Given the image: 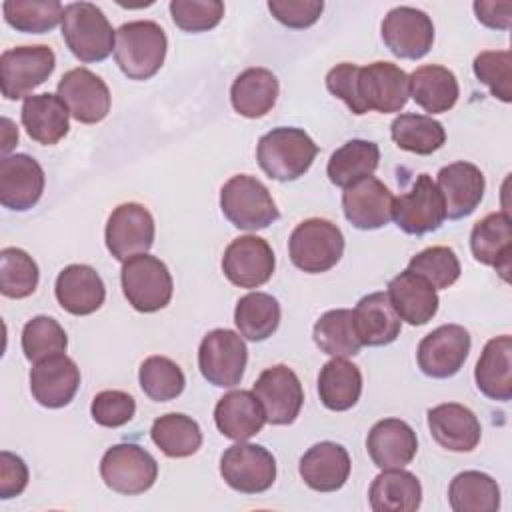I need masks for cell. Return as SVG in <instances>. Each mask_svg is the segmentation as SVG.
Returning a JSON list of instances; mask_svg holds the SVG:
<instances>
[{
  "instance_id": "cell-19",
  "label": "cell",
  "mask_w": 512,
  "mask_h": 512,
  "mask_svg": "<svg viewBox=\"0 0 512 512\" xmlns=\"http://www.w3.org/2000/svg\"><path fill=\"white\" fill-rule=\"evenodd\" d=\"M394 196L384 182L366 176L342 192V210L346 220L358 230H376L392 220Z\"/></svg>"
},
{
  "instance_id": "cell-12",
  "label": "cell",
  "mask_w": 512,
  "mask_h": 512,
  "mask_svg": "<svg viewBox=\"0 0 512 512\" xmlns=\"http://www.w3.org/2000/svg\"><path fill=\"white\" fill-rule=\"evenodd\" d=\"M392 218L402 232L412 236H424L438 230L446 212L436 182L428 174H418L412 188L394 198Z\"/></svg>"
},
{
  "instance_id": "cell-17",
  "label": "cell",
  "mask_w": 512,
  "mask_h": 512,
  "mask_svg": "<svg viewBox=\"0 0 512 512\" xmlns=\"http://www.w3.org/2000/svg\"><path fill=\"white\" fill-rule=\"evenodd\" d=\"M274 252L270 244L254 234L234 238L222 256L224 276L240 288H258L274 274Z\"/></svg>"
},
{
  "instance_id": "cell-2",
  "label": "cell",
  "mask_w": 512,
  "mask_h": 512,
  "mask_svg": "<svg viewBox=\"0 0 512 512\" xmlns=\"http://www.w3.org/2000/svg\"><path fill=\"white\" fill-rule=\"evenodd\" d=\"M166 32L154 20H132L116 30L114 58L130 80H148L164 64Z\"/></svg>"
},
{
  "instance_id": "cell-46",
  "label": "cell",
  "mask_w": 512,
  "mask_h": 512,
  "mask_svg": "<svg viewBox=\"0 0 512 512\" xmlns=\"http://www.w3.org/2000/svg\"><path fill=\"white\" fill-rule=\"evenodd\" d=\"M38 266L22 248H4L0 252V292L6 298H26L38 286Z\"/></svg>"
},
{
  "instance_id": "cell-11",
  "label": "cell",
  "mask_w": 512,
  "mask_h": 512,
  "mask_svg": "<svg viewBox=\"0 0 512 512\" xmlns=\"http://www.w3.org/2000/svg\"><path fill=\"white\" fill-rule=\"evenodd\" d=\"M220 474L232 490L260 494L276 480V460L264 446L244 440L224 450L220 458Z\"/></svg>"
},
{
  "instance_id": "cell-28",
  "label": "cell",
  "mask_w": 512,
  "mask_h": 512,
  "mask_svg": "<svg viewBox=\"0 0 512 512\" xmlns=\"http://www.w3.org/2000/svg\"><path fill=\"white\" fill-rule=\"evenodd\" d=\"M388 298L400 320L410 326H422L430 322L438 312L436 290L412 270H404L388 282Z\"/></svg>"
},
{
  "instance_id": "cell-51",
  "label": "cell",
  "mask_w": 512,
  "mask_h": 512,
  "mask_svg": "<svg viewBox=\"0 0 512 512\" xmlns=\"http://www.w3.org/2000/svg\"><path fill=\"white\" fill-rule=\"evenodd\" d=\"M268 10L280 24L294 30H302L312 26L320 18L324 10V2L322 0H270Z\"/></svg>"
},
{
  "instance_id": "cell-31",
  "label": "cell",
  "mask_w": 512,
  "mask_h": 512,
  "mask_svg": "<svg viewBox=\"0 0 512 512\" xmlns=\"http://www.w3.org/2000/svg\"><path fill=\"white\" fill-rule=\"evenodd\" d=\"M474 380L490 400L508 402L512 398V338L508 334L486 342L474 368Z\"/></svg>"
},
{
  "instance_id": "cell-24",
  "label": "cell",
  "mask_w": 512,
  "mask_h": 512,
  "mask_svg": "<svg viewBox=\"0 0 512 512\" xmlns=\"http://www.w3.org/2000/svg\"><path fill=\"white\" fill-rule=\"evenodd\" d=\"M428 428L432 438L450 452H470L478 446L482 436V426L476 414L458 402L430 408Z\"/></svg>"
},
{
  "instance_id": "cell-20",
  "label": "cell",
  "mask_w": 512,
  "mask_h": 512,
  "mask_svg": "<svg viewBox=\"0 0 512 512\" xmlns=\"http://www.w3.org/2000/svg\"><path fill=\"white\" fill-rule=\"evenodd\" d=\"M436 188L444 200V212L450 220H462L470 216L484 196V174L472 162H452L440 168L436 176Z\"/></svg>"
},
{
  "instance_id": "cell-44",
  "label": "cell",
  "mask_w": 512,
  "mask_h": 512,
  "mask_svg": "<svg viewBox=\"0 0 512 512\" xmlns=\"http://www.w3.org/2000/svg\"><path fill=\"white\" fill-rule=\"evenodd\" d=\"M138 382L142 392L154 402H168L182 394L186 378L182 368L166 356H150L140 364Z\"/></svg>"
},
{
  "instance_id": "cell-4",
  "label": "cell",
  "mask_w": 512,
  "mask_h": 512,
  "mask_svg": "<svg viewBox=\"0 0 512 512\" xmlns=\"http://www.w3.org/2000/svg\"><path fill=\"white\" fill-rule=\"evenodd\" d=\"M220 210L240 230H262L280 218L268 188L248 174H236L222 186Z\"/></svg>"
},
{
  "instance_id": "cell-27",
  "label": "cell",
  "mask_w": 512,
  "mask_h": 512,
  "mask_svg": "<svg viewBox=\"0 0 512 512\" xmlns=\"http://www.w3.org/2000/svg\"><path fill=\"white\" fill-rule=\"evenodd\" d=\"M470 250L480 264L496 268L508 280L512 256V220L508 212H492L478 220L470 232Z\"/></svg>"
},
{
  "instance_id": "cell-42",
  "label": "cell",
  "mask_w": 512,
  "mask_h": 512,
  "mask_svg": "<svg viewBox=\"0 0 512 512\" xmlns=\"http://www.w3.org/2000/svg\"><path fill=\"white\" fill-rule=\"evenodd\" d=\"M316 346L330 356L348 358L356 356L362 348L356 328H354V316L352 310L336 308L324 312L312 330Z\"/></svg>"
},
{
  "instance_id": "cell-29",
  "label": "cell",
  "mask_w": 512,
  "mask_h": 512,
  "mask_svg": "<svg viewBox=\"0 0 512 512\" xmlns=\"http://www.w3.org/2000/svg\"><path fill=\"white\" fill-rule=\"evenodd\" d=\"M214 422L222 436L244 442L262 430L266 414L254 392L232 390L216 402Z\"/></svg>"
},
{
  "instance_id": "cell-39",
  "label": "cell",
  "mask_w": 512,
  "mask_h": 512,
  "mask_svg": "<svg viewBox=\"0 0 512 512\" xmlns=\"http://www.w3.org/2000/svg\"><path fill=\"white\" fill-rule=\"evenodd\" d=\"M150 438L168 458L192 456L202 446V430L198 422L180 412L156 418L150 428Z\"/></svg>"
},
{
  "instance_id": "cell-48",
  "label": "cell",
  "mask_w": 512,
  "mask_h": 512,
  "mask_svg": "<svg viewBox=\"0 0 512 512\" xmlns=\"http://www.w3.org/2000/svg\"><path fill=\"white\" fill-rule=\"evenodd\" d=\"M472 70L490 94L502 102L512 100V54L510 50H484L474 62Z\"/></svg>"
},
{
  "instance_id": "cell-7",
  "label": "cell",
  "mask_w": 512,
  "mask_h": 512,
  "mask_svg": "<svg viewBox=\"0 0 512 512\" xmlns=\"http://www.w3.org/2000/svg\"><path fill=\"white\" fill-rule=\"evenodd\" d=\"M410 96L408 74L392 62H372L358 66L356 72V100L358 116L374 110L380 114L400 112Z\"/></svg>"
},
{
  "instance_id": "cell-38",
  "label": "cell",
  "mask_w": 512,
  "mask_h": 512,
  "mask_svg": "<svg viewBox=\"0 0 512 512\" xmlns=\"http://www.w3.org/2000/svg\"><path fill=\"white\" fill-rule=\"evenodd\" d=\"M448 502L454 512H496L500 508V488L492 476L464 470L452 478Z\"/></svg>"
},
{
  "instance_id": "cell-35",
  "label": "cell",
  "mask_w": 512,
  "mask_h": 512,
  "mask_svg": "<svg viewBox=\"0 0 512 512\" xmlns=\"http://www.w3.org/2000/svg\"><path fill=\"white\" fill-rule=\"evenodd\" d=\"M408 78H410V96L424 112H430V114L448 112L460 96V88L454 72L440 64L420 66Z\"/></svg>"
},
{
  "instance_id": "cell-25",
  "label": "cell",
  "mask_w": 512,
  "mask_h": 512,
  "mask_svg": "<svg viewBox=\"0 0 512 512\" xmlns=\"http://www.w3.org/2000/svg\"><path fill=\"white\" fill-rule=\"evenodd\" d=\"M350 456L344 446L324 440L310 446L300 458L298 472L316 492H336L350 476Z\"/></svg>"
},
{
  "instance_id": "cell-14",
  "label": "cell",
  "mask_w": 512,
  "mask_h": 512,
  "mask_svg": "<svg viewBox=\"0 0 512 512\" xmlns=\"http://www.w3.org/2000/svg\"><path fill=\"white\" fill-rule=\"evenodd\" d=\"M470 352V334L460 324H442L418 344V368L430 378H450L460 372Z\"/></svg>"
},
{
  "instance_id": "cell-52",
  "label": "cell",
  "mask_w": 512,
  "mask_h": 512,
  "mask_svg": "<svg viewBox=\"0 0 512 512\" xmlns=\"http://www.w3.org/2000/svg\"><path fill=\"white\" fill-rule=\"evenodd\" d=\"M356 72L358 66L352 62H342L336 64L328 74H326V88L332 96L340 98L352 114L358 116V100H356Z\"/></svg>"
},
{
  "instance_id": "cell-23",
  "label": "cell",
  "mask_w": 512,
  "mask_h": 512,
  "mask_svg": "<svg viewBox=\"0 0 512 512\" xmlns=\"http://www.w3.org/2000/svg\"><path fill=\"white\" fill-rule=\"evenodd\" d=\"M366 450L380 470L404 468L418 452V438L408 422L400 418H384L370 428Z\"/></svg>"
},
{
  "instance_id": "cell-18",
  "label": "cell",
  "mask_w": 512,
  "mask_h": 512,
  "mask_svg": "<svg viewBox=\"0 0 512 512\" xmlns=\"http://www.w3.org/2000/svg\"><path fill=\"white\" fill-rule=\"evenodd\" d=\"M58 96L70 116L82 124H96L110 112L106 82L88 68H72L58 82Z\"/></svg>"
},
{
  "instance_id": "cell-33",
  "label": "cell",
  "mask_w": 512,
  "mask_h": 512,
  "mask_svg": "<svg viewBox=\"0 0 512 512\" xmlns=\"http://www.w3.org/2000/svg\"><path fill=\"white\" fill-rule=\"evenodd\" d=\"M278 92V78L268 68H246L230 86V102L240 116L262 118L274 108Z\"/></svg>"
},
{
  "instance_id": "cell-41",
  "label": "cell",
  "mask_w": 512,
  "mask_h": 512,
  "mask_svg": "<svg viewBox=\"0 0 512 512\" xmlns=\"http://www.w3.org/2000/svg\"><path fill=\"white\" fill-rule=\"evenodd\" d=\"M234 322L240 336L252 342H262L270 338L280 324V304L266 292H250L238 300Z\"/></svg>"
},
{
  "instance_id": "cell-13",
  "label": "cell",
  "mask_w": 512,
  "mask_h": 512,
  "mask_svg": "<svg viewBox=\"0 0 512 512\" xmlns=\"http://www.w3.org/2000/svg\"><path fill=\"white\" fill-rule=\"evenodd\" d=\"M154 218L146 206L138 202H126L112 210L106 222L104 240L108 252L126 262L136 254H146L154 244Z\"/></svg>"
},
{
  "instance_id": "cell-5",
  "label": "cell",
  "mask_w": 512,
  "mask_h": 512,
  "mask_svg": "<svg viewBox=\"0 0 512 512\" xmlns=\"http://www.w3.org/2000/svg\"><path fill=\"white\" fill-rule=\"evenodd\" d=\"M288 254L292 264L302 272H326L334 268L344 254L342 230L330 220L308 218L292 230Z\"/></svg>"
},
{
  "instance_id": "cell-36",
  "label": "cell",
  "mask_w": 512,
  "mask_h": 512,
  "mask_svg": "<svg viewBox=\"0 0 512 512\" xmlns=\"http://www.w3.org/2000/svg\"><path fill=\"white\" fill-rule=\"evenodd\" d=\"M362 394V374L356 364L346 358L328 360L318 374L320 402L334 412L350 410Z\"/></svg>"
},
{
  "instance_id": "cell-26",
  "label": "cell",
  "mask_w": 512,
  "mask_h": 512,
  "mask_svg": "<svg viewBox=\"0 0 512 512\" xmlns=\"http://www.w3.org/2000/svg\"><path fill=\"white\" fill-rule=\"evenodd\" d=\"M54 294L66 312L74 316H88L104 304L106 286L92 266L70 264L58 274Z\"/></svg>"
},
{
  "instance_id": "cell-45",
  "label": "cell",
  "mask_w": 512,
  "mask_h": 512,
  "mask_svg": "<svg viewBox=\"0 0 512 512\" xmlns=\"http://www.w3.org/2000/svg\"><path fill=\"white\" fill-rule=\"evenodd\" d=\"M68 336L52 316H34L22 328V352L26 360L40 362L64 354Z\"/></svg>"
},
{
  "instance_id": "cell-37",
  "label": "cell",
  "mask_w": 512,
  "mask_h": 512,
  "mask_svg": "<svg viewBox=\"0 0 512 512\" xmlns=\"http://www.w3.org/2000/svg\"><path fill=\"white\" fill-rule=\"evenodd\" d=\"M380 162V148L370 140H348L338 150L332 152L326 174L330 182L338 188H348L350 184L372 176Z\"/></svg>"
},
{
  "instance_id": "cell-6",
  "label": "cell",
  "mask_w": 512,
  "mask_h": 512,
  "mask_svg": "<svg viewBox=\"0 0 512 512\" xmlns=\"http://www.w3.org/2000/svg\"><path fill=\"white\" fill-rule=\"evenodd\" d=\"M120 282L128 304L146 314L162 310L174 292L168 266L150 254H136L122 262Z\"/></svg>"
},
{
  "instance_id": "cell-34",
  "label": "cell",
  "mask_w": 512,
  "mask_h": 512,
  "mask_svg": "<svg viewBox=\"0 0 512 512\" xmlns=\"http://www.w3.org/2000/svg\"><path fill=\"white\" fill-rule=\"evenodd\" d=\"M374 512H414L422 502L420 480L402 468L382 470L368 490Z\"/></svg>"
},
{
  "instance_id": "cell-15",
  "label": "cell",
  "mask_w": 512,
  "mask_h": 512,
  "mask_svg": "<svg viewBox=\"0 0 512 512\" xmlns=\"http://www.w3.org/2000/svg\"><path fill=\"white\" fill-rule=\"evenodd\" d=\"M380 30L386 48L404 60L426 56L434 44V24L430 16L412 6L392 8L384 16Z\"/></svg>"
},
{
  "instance_id": "cell-9",
  "label": "cell",
  "mask_w": 512,
  "mask_h": 512,
  "mask_svg": "<svg viewBox=\"0 0 512 512\" xmlns=\"http://www.w3.org/2000/svg\"><path fill=\"white\" fill-rule=\"evenodd\" d=\"M56 56L50 46H16L0 56V86L6 100L28 98V94L44 84L54 72Z\"/></svg>"
},
{
  "instance_id": "cell-43",
  "label": "cell",
  "mask_w": 512,
  "mask_h": 512,
  "mask_svg": "<svg viewBox=\"0 0 512 512\" xmlns=\"http://www.w3.org/2000/svg\"><path fill=\"white\" fill-rule=\"evenodd\" d=\"M4 20L18 32L44 34L62 22L64 6L58 0H6Z\"/></svg>"
},
{
  "instance_id": "cell-49",
  "label": "cell",
  "mask_w": 512,
  "mask_h": 512,
  "mask_svg": "<svg viewBox=\"0 0 512 512\" xmlns=\"http://www.w3.org/2000/svg\"><path fill=\"white\" fill-rule=\"evenodd\" d=\"M170 14L184 32H206L220 24L224 4L220 0H172Z\"/></svg>"
},
{
  "instance_id": "cell-30",
  "label": "cell",
  "mask_w": 512,
  "mask_h": 512,
  "mask_svg": "<svg viewBox=\"0 0 512 512\" xmlns=\"http://www.w3.org/2000/svg\"><path fill=\"white\" fill-rule=\"evenodd\" d=\"M354 328L362 346H386L400 336L402 320L394 312L386 292H372L352 310Z\"/></svg>"
},
{
  "instance_id": "cell-47",
  "label": "cell",
  "mask_w": 512,
  "mask_h": 512,
  "mask_svg": "<svg viewBox=\"0 0 512 512\" xmlns=\"http://www.w3.org/2000/svg\"><path fill=\"white\" fill-rule=\"evenodd\" d=\"M408 270L422 276L434 290H444L460 278V262L452 248L430 246L410 258Z\"/></svg>"
},
{
  "instance_id": "cell-3",
  "label": "cell",
  "mask_w": 512,
  "mask_h": 512,
  "mask_svg": "<svg viewBox=\"0 0 512 512\" xmlns=\"http://www.w3.org/2000/svg\"><path fill=\"white\" fill-rule=\"evenodd\" d=\"M62 38L80 62H102L116 46L112 24L92 2H72L64 6Z\"/></svg>"
},
{
  "instance_id": "cell-8",
  "label": "cell",
  "mask_w": 512,
  "mask_h": 512,
  "mask_svg": "<svg viewBox=\"0 0 512 512\" xmlns=\"http://www.w3.org/2000/svg\"><path fill=\"white\" fill-rule=\"evenodd\" d=\"M100 476L110 490L134 496L154 486L158 478V462L142 446L122 442L104 452L100 460Z\"/></svg>"
},
{
  "instance_id": "cell-54",
  "label": "cell",
  "mask_w": 512,
  "mask_h": 512,
  "mask_svg": "<svg viewBox=\"0 0 512 512\" xmlns=\"http://www.w3.org/2000/svg\"><path fill=\"white\" fill-rule=\"evenodd\" d=\"M478 22L494 30H508L512 18V2H474Z\"/></svg>"
},
{
  "instance_id": "cell-32",
  "label": "cell",
  "mask_w": 512,
  "mask_h": 512,
  "mask_svg": "<svg viewBox=\"0 0 512 512\" xmlns=\"http://www.w3.org/2000/svg\"><path fill=\"white\" fill-rule=\"evenodd\" d=\"M68 108L58 94H32L24 98L20 118L32 140L44 146L60 142L70 128Z\"/></svg>"
},
{
  "instance_id": "cell-40",
  "label": "cell",
  "mask_w": 512,
  "mask_h": 512,
  "mask_svg": "<svg viewBox=\"0 0 512 512\" xmlns=\"http://www.w3.org/2000/svg\"><path fill=\"white\" fill-rule=\"evenodd\" d=\"M392 140L398 148L428 156L440 150L446 142L444 126L426 114H400L390 124Z\"/></svg>"
},
{
  "instance_id": "cell-22",
  "label": "cell",
  "mask_w": 512,
  "mask_h": 512,
  "mask_svg": "<svg viewBox=\"0 0 512 512\" xmlns=\"http://www.w3.org/2000/svg\"><path fill=\"white\" fill-rule=\"evenodd\" d=\"M80 386V368L66 354L34 362L30 368V392L44 408H62L72 402Z\"/></svg>"
},
{
  "instance_id": "cell-50",
  "label": "cell",
  "mask_w": 512,
  "mask_h": 512,
  "mask_svg": "<svg viewBox=\"0 0 512 512\" xmlns=\"http://www.w3.org/2000/svg\"><path fill=\"white\" fill-rule=\"evenodd\" d=\"M136 402L128 392L122 390H102L94 396L90 414L92 420L104 428H118L134 418Z\"/></svg>"
},
{
  "instance_id": "cell-21",
  "label": "cell",
  "mask_w": 512,
  "mask_h": 512,
  "mask_svg": "<svg viewBox=\"0 0 512 512\" xmlns=\"http://www.w3.org/2000/svg\"><path fill=\"white\" fill-rule=\"evenodd\" d=\"M44 170L28 154H10L0 160V202L8 210H30L44 192Z\"/></svg>"
},
{
  "instance_id": "cell-53",
  "label": "cell",
  "mask_w": 512,
  "mask_h": 512,
  "mask_svg": "<svg viewBox=\"0 0 512 512\" xmlns=\"http://www.w3.org/2000/svg\"><path fill=\"white\" fill-rule=\"evenodd\" d=\"M28 486V466L8 450L0 452V498L8 500L24 492Z\"/></svg>"
},
{
  "instance_id": "cell-10",
  "label": "cell",
  "mask_w": 512,
  "mask_h": 512,
  "mask_svg": "<svg viewBox=\"0 0 512 512\" xmlns=\"http://www.w3.org/2000/svg\"><path fill=\"white\" fill-rule=\"evenodd\" d=\"M248 362V348L240 334L228 328L210 330L198 348V368L202 376L218 386L232 388L240 384Z\"/></svg>"
},
{
  "instance_id": "cell-1",
  "label": "cell",
  "mask_w": 512,
  "mask_h": 512,
  "mask_svg": "<svg viewBox=\"0 0 512 512\" xmlns=\"http://www.w3.org/2000/svg\"><path fill=\"white\" fill-rule=\"evenodd\" d=\"M318 146L302 130L294 126L272 128L258 140L256 160L262 172L278 182H290L308 172Z\"/></svg>"
},
{
  "instance_id": "cell-16",
  "label": "cell",
  "mask_w": 512,
  "mask_h": 512,
  "mask_svg": "<svg viewBox=\"0 0 512 512\" xmlns=\"http://www.w3.org/2000/svg\"><path fill=\"white\" fill-rule=\"evenodd\" d=\"M252 392L264 408L266 422L274 426L292 424L304 404L302 384L296 372L286 364L266 368L254 382Z\"/></svg>"
}]
</instances>
